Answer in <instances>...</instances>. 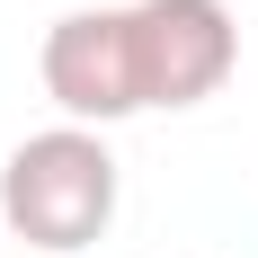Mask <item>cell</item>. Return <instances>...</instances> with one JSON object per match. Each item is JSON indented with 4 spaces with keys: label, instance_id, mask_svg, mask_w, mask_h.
I'll return each instance as SVG.
<instances>
[{
    "label": "cell",
    "instance_id": "6da1fadb",
    "mask_svg": "<svg viewBox=\"0 0 258 258\" xmlns=\"http://www.w3.org/2000/svg\"><path fill=\"white\" fill-rule=\"evenodd\" d=\"M116 152L98 125H45L0 160V223L36 258H72L116 223Z\"/></svg>",
    "mask_w": 258,
    "mask_h": 258
},
{
    "label": "cell",
    "instance_id": "7a4b0ae2",
    "mask_svg": "<svg viewBox=\"0 0 258 258\" xmlns=\"http://www.w3.org/2000/svg\"><path fill=\"white\" fill-rule=\"evenodd\" d=\"M134 80L143 107H196L240 62V27L223 0H134Z\"/></svg>",
    "mask_w": 258,
    "mask_h": 258
},
{
    "label": "cell",
    "instance_id": "3957f363",
    "mask_svg": "<svg viewBox=\"0 0 258 258\" xmlns=\"http://www.w3.org/2000/svg\"><path fill=\"white\" fill-rule=\"evenodd\" d=\"M45 98L62 107V125H116L143 116V80H134V18L125 9H72L45 27Z\"/></svg>",
    "mask_w": 258,
    "mask_h": 258
}]
</instances>
